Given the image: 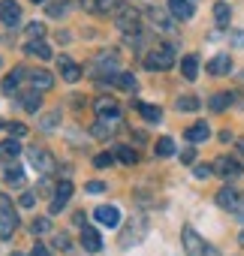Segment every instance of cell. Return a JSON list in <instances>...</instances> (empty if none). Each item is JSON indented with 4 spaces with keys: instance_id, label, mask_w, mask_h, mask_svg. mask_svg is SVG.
Listing matches in <instances>:
<instances>
[{
    "instance_id": "cell-1",
    "label": "cell",
    "mask_w": 244,
    "mask_h": 256,
    "mask_svg": "<svg viewBox=\"0 0 244 256\" xmlns=\"http://www.w3.org/2000/svg\"><path fill=\"white\" fill-rule=\"evenodd\" d=\"M181 241H184V250H187V256H220V250L214 247V244H208L193 226H184V232H181Z\"/></svg>"
},
{
    "instance_id": "cell-2",
    "label": "cell",
    "mask_w": 244,
    "mask_h": 256,
    "mask_svg": "<svg viewBox=\"0 0 244 256\" xmlns=\"http://www.w3.org/2000/svg\"><path fill=\"white\" fill-rule=\"evenodd\" d=\"M175 66V48L172 46H160V48H151L145 54V70L151 72H166Z\"/></svg>"
},
{
    "instance_id": "cell-3",
    "label": "cell",
    "mask_w": 244,
    "mask_h": 256,
    "mask_svg": "<svg viewBox=\"0 0 244 256\" xmlns=\"http://www.w3.org/2000/svg\"><path fill=\"white\" fill-rule=\"evenodd\" d=\"M18 229V214L12 208V199L0 193V238H12V232Z\"/></svg>"
},
{
    "instance_id": "cell-4",
    "label": "cell",
    "mask_w": 244,
    "mask_h": 256,
    "mask_svg": "<svg viewBox=\"0 0 244 256\" xmlns=\"http://www.w3.org/2000/svg\"><path fill=\"white\" fill-rule=\"evenodd\" d=\"M28 157H30V166L40 172V175H54V169H58V160L46 151V148H28Z\"/></svg>"
},
{
    "instance_id": "cell-5",
    "label": "cell",
    "mask_w": 244,
    "mask_h": 256,
    "mask_svg": "<svg viewBox=\"0 0 244 256\" xmlns=\"http://www.w3.org/2000/svg\"><path fill=\"white\" fill-rule=\"evenodd\" d=\"M211 166H214V175H217V178H223V181H235V178L244 172V166H241L235 157H226V154H223V157H217Z\"/></svg>"
},
{
    "instance_id": "cell-6",
    "label": "cell",
    "mask_w": 244,
    "mask_h": 256,
    "mask_svg": "<svg viewBox=\"0 0 244 256\" xmlns=\"http://www.w3.org/2000/svg\"><path fill=\"white\" fill-rule=\"evenodd\" d=\"M114 22H118V28L120 30H136V24H139V16H136V10L133 6H127V4H120V6H114Z\"/></svg>"
},
{
    "instance_id": "cell-7",
    "label": "cell",
    "mask_w": 244,
    "mask_h": 256,
    "mask_svg": "<svg viewBox=\"0 0 244 256\" xmlns=\"http://www.w3.org/2000/svg\"><path fill=\"white\" fill-rule=\"evenodd\" d=\"M0 22H4L6 28H18V22H22V6L16 4V0H0Z\"/></svg>"
},
{
    "instance_id": "cell-8",
    "label": "cell",
    "mask_w": 244,
    "mask_h": 256,
    "mask_svg": "<svg viewBox=\"0 0 244 256\" xmlns=\"http://www.w3.org/2000/svg\"><path fill=\"white\" fill-rule=\"evenodd\" d=\"M94 108H96V118H100V120H118V114H120V106H118V100H112V96H100V100L94 102Z\"/></svg>"
},
{
    "instance_id": "cell-9",
    "label": "cell",
    "mask_w": 244,
    "mask_h": 256,
    "mask_svg": "<svg viewBox=\"0 0 244 256\" xmlns=\"http://www.w3.org/2000/svg\"><path fill=\"white\" fill-rule=\"evenodd\" d=\"M58 72H60V78H64V82H70V84H76V82L82 78V66H78V64H72L66 54L58 60Z\"/></svg>"
},
{
    "instance_id": "cell-10",
    "label": "cell",
    "mask_w": 244,
    "mask_h": 256,
    "mask_svg": "<svg viewBox=\"0 0 244 256\" xmlns=\"http://www.w3.org/2000/svg\"><path fill=\"white\" fill-rule=\"evenodd\" d=\"M94 217L102 223V226H108V229H114V226H120V211L114 208V205H100L96 211H94Z\"/></svg>"
},
{
    "instance_id": "cell-11",
    "label": "cell",
    "mask_w": 244,
    "mask_h": 256,
    "mask_svg": "<svg viewBox=\"0 0 244 256\" xmlns=\"http://www.w3.org/2000/svg\"><path fill=\"white\" fill-rule=\"evenodd\" d=\"M82 247L88 253H100L102 250V235L94 229V226H82Z\"/></svg>"
},
{
    "instance_id": "cell-12",
    "label": "cell",
    "mask_w": 244,
    "mask_h": 256,
    "mask_svg": "<svg viewBox=\"0 0 244 256\" xmlns=\"http://www.w3.org/2000/svg\"><path fill=\"white\" fill-rule=\"evenodd\" d=\"M70 199H72V184L64 178V181L58 184V190H54V199H52V214H58V211L70 202Z\"/></svg>"
},
{
    "instance_id": "cell-13",
    "label": "cell",
    "mask_w": 244,
    "mask_h": 256,
    "mask_svg": "<svg viewBox=\"0 0 244 256\" xmlns=\"http://www.w3.org/2000/svg\"><path fill=\"white\" fill-rule=\"evenodd\" d=\"M238 202H241V193H238V190H232V187H223V190L217 193V205H220V208H226V211H232V214H235Z\"/></svg>"
},
{
    "instance_id": "cell-14",
    "label": "cell",
    "mask_w": 244,
    "mask_h": 256,
    "mask_svg": "<svg viewBox=\"0 0 244 256\" xmlns=\"http://www.w3.org/2000/svg\"><path fill=\"white\" fill-rule=\"evenodd\" d=\"M169 10H172V16L181 18V22H190L193 12H196V6L190 4V0H169Z\"/></svg>"
},
{
    "instance_id": "cell-15",
    "label": "cell",
    "mask_w": 244,
    "mask_h": 256,
    "mask_svg": "<svg viewBox=\"0 0 244 256\" xmlns=\"http://www.w3.org/2000/svg\"><path fill=\"white\" fill-rule=\"evenodd\" d=\"M229 70H232V58L229 54H217V58L208 60V72L211 76H229Z\"/></svg>"
},
{
    "instance_id": "cell-16",
    "label": "cell",
    "mask_w": 244,
    "mask_h": 256,
    "mask_svg": "<svg viewBox=\"0 0 244 256\" xmlns=\"http://www.w3.org/2000/svg\"><path fill=\"white\" fill-rule=\"evenodd\" d=\"M40 106H42V90L30 88V90L22 94V108L24 112H40Z\"/></svg>"
},
{
    "instance_id": "cell-17",
    "label": "cell",
    "mask_w": 244,
    "mask_h": 256,
    "mask_svg": "<svg viewBox=\"0 0 244 256\" xmlns=\"http://www.w3.org/2000/svg\"><path fill=\"white\" fill-rule=\"evenodd\" d=\"M114 124H118V120H96V124L90 126L94 139H102V142H106V139H112V136H114V130H118Z\"/></svg>"
},
{
    "instance_id": "cell-18",
    "label": "cell",
    "mask_w": 244,
    "mask_h": 256,
    "mask_svg": "<svg viewBox=\"0 0 244 256\" xmlns=\"http://www.w3.org/2000/svg\"><path fill=\"white\" fill-rule=\"evenodd\" d=\"M148 18L154 22V28H157L160 34H175V24H172V18H166L160 10H148Z\"/></svg>"
},
{
    "instance_id": "cell-19",
    "label": "cell",
    "mask_w": 244,
    "mask_h": 256,
    "mask_svg": "<svg viewBox=\"0 0 244 256\" xmlns=\"http://www.w3.org/2000/svg\"><path fill=\"white\" fill-rule=\"evenodd\" d=\"M181 76H184L187 82L199 78V58H196V54H187V58L181 60Z\"/></svg>"
},
{
    "instance_id": "cell-20",
    "label": "cell",
    "mask_w": 244,
    "mask_h": 256,
    "mask_svg": "<svg viewBox=\"0 0 244 256\" xmlns=\"http://www.w3.org/2000/svg\"><path fill=\"white\" fill-rule=\"evenodd\" d=\"M30 84H34L36 90H48V88L54 84V76L46 72V70H34V72H30Z\"/></svg>"
},
{
    "instance_id": "cell-21",
    "label": "cell",
    "mask_w": 244,
    "mask_h": 256,
    "mask_svg": "<svg viewBox=\"0 0 244 256\" xmlns=\"http://www.w3.org/2000/svg\"><path fill=\"white\" fill-rule=\"evenodd\" d=\"M184 136H187V142H193V145H196V142H205V139L211 136V126H208V124H193Z\"/></svg>"
},
{
    "instance_id": "cell-22",
    "label": "cell",
    "mask_w": 244,
    "mask_h": 256,
    "mask_svg": "<svg viewBox=\"0 0 244 256\" xmlns=\"http://www.w3.org/2000/svg\"><path fill=\"white\" fill-rule=\"evenodd\" d=\"M28 54H34V58H40V60H52V48H48L42 40H30V42H28Z\"/></svg>"
},
{
    "instance_id": "cell-23",
    "label": "cell",
    "mask_w": 244,
    "mask_h": 256,
    "mask_svg": "<svg viewBox=\"0 0 244 256\" xmlns=\"http://www.w3.org/2000/svg\"><path fill=\"white\" fill-rule=\"evenodd\" d=\"M108 82H112V84H118L120 90H130V94L136 90V78H133L130 72H114V76H112Z\"/></svg>"
},
{
    "instance_id": "cell-24",
    "label": "cell",
    "mask_w": 244,
    "mask_h": 256,
    "mask_svg": "<svg viewBox=\"0 0 244 256\" xmlns=\"http://www.w3.org/2000/svg\"><path fill=\"white\" fill-rule=\"evenodd\" d=\"M136 108L142 112V118H145L148 124H157V120L163 118V108H160V106H145V102H136Z\"/></svg>"
},
{
    "instance_id": "cell-25",
    "label": "cell",
    "mask_w": 244,
    "mask_h": 256,
    "mask_svg": "<svg viewBox=\"0 0 244 256\" xmlns=\"http://www.w3.org/2000/svg\"><path fill=\"white\" fill-rule=\"evenodd\" d=\"M114 154H118V160H120V163H127V166H133V163L139 160V154H136L130 145H114Z\"/></svg>"
},
{
    "instance_id": "cell-26",
    "label": "cell",
    "mask_w": 244,
    "mask_h": 256,
    "mask_svg": "<svg viewBox=\"0 0 244 256\" xmlns=\"http://www.w3.org/2000/svg\"><path fill=\"white\" fill-rule=\"evenodd\" d=\"M22 76H24V70H16L12 76H6V78H4V94L12 96V94L18 90V84H22Z\"/></svg>"
},
{
    "instance_id": "cell-27",
    "label": "cell",
    "mask_w": 244,
    "mask_h": 256,
    "mask_svg": "<svg viewBox=\"0 0 244 256\" xmlns=\"http://www.w3.org/2000/svg\"><path fill=\"white\" fill-rule=\"evenodd\" d=\"M232 100H235L232 94H217V96H211L208 106H211V112H226V108L232 106Z\"/></svg>"
},
{
    "instance_id": "cell-28",
    "label": "cell",
    "mask_w": 244,
    "mask_h": 256,
    "mask_svg": "<svg viewBox=\"0 0 244 256\" xmlns=\"http://www.w3.org/2000/svg\"><path fill=\"white\" fill-rule=\"evenodd\" d=\"M0 154H4V157H18V154H22V145H18V139H12V136H10L4 145H0Z\"/></svg>"
},
{
    "instance_id": "cell-29",
    "label": "cell",
    "mask_w": 244,
    "mask_h": 256,
    "mask_svg": "<svg viewBox=\"0 0 244 256\" xmlns=\"http://www.w3.org/2000/svg\"><path fill=\"white\" fill-rule=\"evenodd\" d=\"M214 18H217V28H226V24H229V18H232L229 6H226V4H217V6H214Z\"/></svg>"
},
{
    "instance_id": "cell-30",
    "label": "cell",
    "mask_w": 244,
    "mask_h": 256,
    "mask_svg": "<svg viewBox=\"0 0 244 256\" xmlns=\"http://www.w3.org/2000/svg\"><path fill=\"white\" fill-rule=\"evenodd\" d=\"M154 151H157V157H172V154H175V142H172L169 136H163V139L157 142Z\"/></svg>"
},
{
    "instance_id": "cell-31",
    "label": "cell",
    "mask_w": 244,
    "mask_h": 256,
    "mask_svg": "<svg viewBox=\"0 0 244 256\" xmlns=\"http://www.w3.org/2000/svg\"><path fill=\"white\" fill-rule=\"evenodd\" d=\"M199 106H202V102H199L196 96H181V100H178V112H199Z\"/></svg>"
},
{
    "instance_id": "cell-32",
    "label": "cell",
    "mask_w": 244,
    "mask_h": 256,
    "mask_svg": "<svg viewBox=\"0 0 244 256\" xmlns=\"http://www.w3.org/2000/svg\"><path fill=\"white\" fill-rule=\"evenodd\" d=\"M48 229H52V220H46V217H36V220L30 223V232H34V235H46Z\"/></svg>"
},
{
    "instance_id": "cell-33",
    "label": "cell",
    "mask_w": 244,
    "mask_h": 256,
    "mask_svg": "<svg viewBox=\"0 0 244 256\" xmlns=\"http://www.w3.org/2000/svg\"><path fill=\"white\" fill-rule=\"evenodd\" d=\"M58 120H60V112H48V114L42 118V124H40V126H42L46 133H52L54 126H58Z\"/></svg>"
},
{
    "instance_id": "cell-34",
    "label": "cell",
    "mask_w": 244,
    "mask_h": 256,
    "mask_svg": "<svg viewBox=\"0 0 244 256\" xmlns=\"http://www.w3.org/2000/svg\"><path fill=\"white\" fill-rule=\"evenodd\" d=\"M4 126H6V133H10L12 139H22V136L28 133V126H24V124H16V120H10V124H4Z\"/></svg>"
},
{
    "instance_id": "cell-35",
    "label": "cell",
    "mask_w": 244,
    "mask_h": 256,
    "mask_svg": "<svg viewBox=\"0 0 244 256\" xmlns=\"http://www.w3.org/2000/svg\"><path fill=\"white\" fill-rule=\"evenodd\" d=\"M4 178H6L10 184H22V181H24V169H22V166H12V169H6Z\"/></svg>"
},
{
    "instance_id": "cell-36",
    "label": "cell",
    "mask_w": 244,
    "mask_h": 256,
    "mask_svg": "<svg viewBox=\"0 0 244 256\" xmlns=\"http://www.w3.org/2000/svg\"><path fill=\"white\" fill-rule=\"evenodd\" d=\"M28 36H30V40H42V36H46V24H42V22L28 24Z\"/></svg>"
},
{
    "instance_id": "cell-37",
    "label": "cell",
    "mask_w": 244,
    "mask_h": 256,
    "mask_svg": "<svg viewBox=\"0 0 244 256\" xmlns=\"http://www.w3.org/2000/svg\"><path fill=\"white\" fill-rule=\"evenodd\" d=\"M66 12V6H64V0H52V4H48V16L52 18H60Z\"/></svg>"
},
{
    "instance_id": "cell-38",
    "label": "cell",
    "mask_w": 244,
    "mask_h": 256,
    "mask_svg": "<svg viewBox=\"0 0 244 256\" xmlns=\"http://www.w3.org/2000/svg\"><path fill=\"white\" fill-rule=\"evenodd\" d=\"M90 10L94 12H108L112 10V0H90Z\"/></svg>"
},
{
    "instance_id": "cell-39",
    "label": "cell",
    "mask_w": 244,
    "mask_h": 256,
    "mask_svg": "<svg viewBox=\"0 0 244 256\" xmlns=\"http://www.w3.org/2000/svg\"><path fill=\"white\" fill-rule=\"evenodd\" d=\"M112 163H114V157H112V154H100V157L94 160V166H96V169H106V166H112Z\"/></svg>"
},
{
    "instance_id": "cell-40",
    "label": "cell",
    "mask_w": 244,
    "mask_h": 256,
    "mask_svg": "<svg viewBox=\"0 0 244 256\" xmlns=\"http://www.w3.org/2000/svg\"><path fill=\"white\" fill-rule=\"evenodd\" d=\"M96 64H100V66H114V64H118V54H100Z\"/></svg>"
},
{
    "instance_id": "cell-41",
    "label": "cell",
    "mask_w": 244,
    "mask_h": 256,
    "mask_svg": "<svg viewBox=\"0 0 244 256\" xmlns=\"http://www.w3.org/2000/svg\"><path fill=\"white\" fill-rule=\"evenodd\" d=\"M193 175H196V178H208V175H214V166H196Z\"/></svg>"
},
{
    "instance_id": "cell-42",
    "label": "cell",
    "mask_w": 244,
    "mask_h": 256,
    "mask_svg": "<svg viewBox=\"0 0 244 256\" xmlns=\"http://www.w3.org/2000/svg\"><path fill=\"white\" fill-rule=\"evenodd\" d=\"M54 247H58V250H70V235H64V232H60V235L54 238Z\"/></svg>"
},
{
    "instance_id": "cell-43",
    "label": "cell",
    "mask_w": 244,
    "mask_h": 256,
    "mask_svg": "<svg viewBox=\"0 0 244 256\" xmlns=\"http://www.w3.org/2000/svg\"><path fill=\"white\" fill-rule=\"evenodd\" d=\"M30 256H54V253H52V250H48L46 244H36V247L30 250Z\"/></svg>"
},
{
    "instance_id": "cell-44",
    "label": "cell",
    "mask_w": 244,
    "mask_h": 256,
    "mask_svg": "<svg viewBox=\"0 0 244 256\" xmlns=\"http://www.w3.org/2000/svg\"><path fill=\"white\" fill-rule=\"evenodd\" d=\"M102 190H106L102 181H90V184H88V193H102Z\"/></svg>"
},
{
    "instance_id": "cell-45",
    "label": "cell",
    "mask_w": 244,
    "mask_h": 256,
    "mask_svg": "<svg viewBox=\"0 0 244 256\" xmlns=\"http://www.w3.org/2000/svg\"><path fill=\"white\" fill-rule=\"evenodd\" d=\"M34 196H36V193H24V196H22V208H34V202H36Z\"/></svg>"
},
{
    "instance_id": "cell-46",
    "label": "cell",
    "mask_w": 244,
    "mask_h": 256,
    "mask_svg": "<svg viewBox=\"0 0 244 256\" xmlns=\"http://www.w3.org/2000/svg\"><path fill=\"white\" fill-rule=\"evenodd\" d=\"M181 160H184V163H193V160H196V151H193V148L181 151Z\"/></svg>"
},
{
    "instance_id": "cell-47",
    "label": "cell",
    "mask_w": 244,
    "mask_h": 256,
    "mask_svg": "<svg viewBox=\"0 0 244 256\" xmlns=\"http://www.w3.org/2000/svg\"><path fill=\"white\" fill-rule=\"evenodd\" d=\"M235 217L244 223V193H241V202H238V208H235Z\"/></svg>"
},
{
    "instance_id": "cell-48",
    "label": "cell",
    "mask_w": 244,
    "mask_h": 256,
    "mask_svg": "<svg viewBox=\"0 0 244 256\" xmlns=\"http://www.w3.org/2000/svg\"><path fill=\"white\" fill-rule=\"evenodd\" d=\"M235 148H238V154L244 157V139H238V142H235Z\"/></svg>"
},
{
    "instance_id": "cell-49",
    "label": "cell",
    "mask_w": 244,
    "mask_h": 256,
    "mask_svg": "<svg viewBox=\"0 0 244 256\" xmlns=\"http://www.w3.org/2000/svg\"><path fill=\"white\" fill-rule=\"evenodd\" d=\"M232 40H235V42H238V46H244V34H235V36H232Z\"/></svg>"
},
{
    "instance_id": "cell-50",
    "label": "cell",
    "mask_w": 244,
    "mask_h": 256,
    "mask_svg": "<svg viewBox=\"0 0 244 256\" xmlns=\"http://www.w3.org/2000/svg\"><path fill=\"white\" fill-rule=\"evenodd\" d=\"M238 241H241V244H244V232H241V238H238Z\"/></svg>"
},
{
    "instance_id": "cell-51",
    "label": "cell",
    "mask_w": 244,
    "mask_h": 256,
    "mask_svg": "<svg viewBox=\"0 0 244 256\" xmlns=\"http://www.w3.org/2000/svg\"><path fill=\"white\" fill-rule=\"evenodd\" d=\"M34 4H46V0H34Z\"/></svg>"
},
{
    "instance_id": "cell-52",
    "label": "cell",
    "mask_w": 244,
    "mask_h": 256,
    "mask_svg": "<svg viewBox=\"0 0 244 256\" xmlns=\"http://www.w3.org/2000/svg\"><path fill=\"white\" fill-rule=\"evenodd\" d=\"M238 78H241V82H244V72H241V76H238Z\"/></svg>"
},
{
    "instance_id": "cell-53",
    "label": "cell",
    "mask_w": 244,
    "mask_h": 256,
    "mask_svg": "<svg viewBox=\"0 0 244 256\" xmlns=\"http://www.w3.org/2000/svg\"><path fill=\"white\" fill-rule=\"evenodd\" d=\"M0 66H4V60H0Z\"/></svg>"
}]
</instances>
